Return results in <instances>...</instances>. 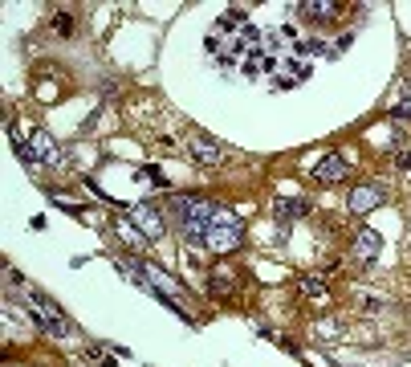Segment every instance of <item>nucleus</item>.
Here are the masks:
<instances>
[{
    "label": "nucleus",
    "instance_id": "1",
    "mask_svg": "<svg viewBox=\"0 0 411 367\" xmlns=\"http://www.w3.org/2000/svg\"><path fill=\"white\" fill-rule=\"evenodd\" d=\"M220 204L204 201V196H183L175 201V217H180V229H183V241L187 245H204L208 241V225L216 220Z\"/></svg>",
    "mask_w": 411,
    "mask_h": 367
},
{
    "label": "nucleus",
    "instance_id": "2",
    "mask_svg": "<svg viewBox=\"0 0 411 367\" xmlns=\"http://www.w3.org/2000/svg\"><path fill=\"white\" fill-rule=\"evenodd\" d=\"M29 315H33L37 327L45 334H53V339H66L69 334V322H66V315H62V306L53 298H45V294H33V298H29Z\"/></svg>",
    "mask_w": 411,
    "mask_h": 367
},
{
    "label": "nucleus",
    "instance_id": "3",
    "mask_svg": "<svg viewBox=\"0 0 411 367\" xmlns=\"http://www.w3.org/2000/svg\"><path fill=\"white\" fill-rule=\"evenodd\" d=\"M245 237H241V220L232 217L228 208H220L216 213V220L208 225V245H212L216 253H228V249H236Z\"/></svg>",
    "mask_w": 411,
    "mask_h": 367
},
{
    "label": "nucleus",
    "instance_id": "4",
    "mask_svg": "<svg viewBox=\"0 0 411 367\" xmlns=\"http://www.w3.org/2000/svg\"><path fill=\"white\" fill-rule=\"evenodd\" d=\"M127 217L139 225V233L147 237V241H159L163 237V213L159 208H151V204H127Z\"/></svg>",
    "mask_w": 411,
    "mask_h": 367
},
{
    "label": "nucleus",
    "instance_id": "5",
    "mask_svg": "<svg viewBox=\"0 0 411 367\" xmlns=\"http://www.w3.org/2000/svg\"><path fill=\"white\" fill-rule=\"evenodd\" d=\"M313 180H322V184H338V180H346V155H338V151L322 155V159L313 164Z\"/></svg>",
    "mask_w": 411,
    "mask_h": 367
},
{
    "label": "nucleus",
    "instance_id": "6",
    "mask_svg": "<svg viewBox=\"0 0 411 367\" xmlns=\"http://www.w3.org/2000/svg\"><path fill=\"white\" fill-rule=\"evenodd\" d=\"M29 147H33V155H37V164H41V167H57V164H62V147H57L45 131H37L33 139H29Z\"/></svg>",
    "mask_w": 411,
    "mask_h": 367
},
{
    "label": "nucleus",
    "instance_id": "7",
    "mask_svg": "<svg viewBox=\"0 0 411 367\" xmlns=\"http://www.w3.org/2000/svg\"><path fill=\"white\" fill-rule=\"evenodd\" d=\"M338 9H342L338 0H301V4H297V13L306 21H334Z\"/></svg>",
    "mask_w": 411,
    "mask_h": 367
},
{
    "label": "nucleus",
    "instance_id": "8",
    "mask_svg": "<svg viewBox=\"0 0 411 367\" xmlns=\"http://www.w3.org/2000/svg\"><path fill=\"white\" fill-rule=\"evenodd\" d=\"M187 147H192V155H196V164H204V167H216V164H220V143H216L212 135H196Z\"/></svg>",
    "mask_w": 411,
    "mask_h": 367
},
{
    "label": "nucleus",
    "instance_id": "9",
    "mask_svg": "<svg viewBox=\"0 0 411 367\" xmlns=\"http://www.w3.org/2000/svg\"><path fill=\"white\" fill-rule=\"evenodd\" d=\"M208 290H212V298H232V294H236V273H232V266L216 269L212 282H208Z\"/></svg>",
    "mask_w": 411,
    "mask_h": 367
},
{
    "label": "nucleus",
    "instance_id": "10",
    "mask_svg": "<svg viewBox=\"0 0 411 367\" xmlns=\"http://www.w3.org/2000/svg\"><path fill=\"white\" fill-rule=\"evenodd\" d=\"M378 204H383V192H378V188H354V192H350V213H371V208H378Z\"/></svg>",
    "mask_w": 411,
    "mask_h": 367
},
{
    "label": "nucleus",
    "instance_id": "11",
    "mask_svg": "<svg viewBox=\"0 0 411 367\" xmlns=\"http://www.w3.org/2000/svg\"><path fill=\"white\" fill-rule=\"evenodd\" d=\"M115 233H118V241H122V245H127L131 253H143V245H147V237L139 233V225H134L131 217H127V220H118V225H115Z\"/></svg>",
    "mask_w": 411,
    "mask_h": 367
},
{
    "label": "nucleus",
    "instance_id": "12",
    "mask_svg": "<svg viewBox=\"0 0 411 367\" xmlns=\"http://www.w3.org/2000/svg\"><path fill=\"white\" fill-rule=\"evenodd\" d=\"M378 249H383V237H378L375 229H362L359 241H354V257H359V261H371Z\"/></svg>",
    "mask_w": 411,
    "mask_h": 367
},
{
    "label": "nucleus",
    "instance_id": "13",
    "mask_svg": "<svg viewBox=\"0 0 411 367\" xmlns=\"http://www.w3.org/2000/svg\"><path fill=\"white\" fill-rule=\"evenodd\" d=\"M297 290H301V298H313V306H330V290L322 282H313V278H301L297 282Z\"/></svg>",
    "mask_w": 411,
    "mask_h": 367
},
{
    "label": "nucleus",
    "instance_id": "14",
    "mask_svg": "<svg viewBox=\"0 0 411 367\" xmlns=\"http://www.w3.org/2000/svg\"><path fill=\"white\" fill-rule=\"evenodd\" d=\"M310 213V204L306 201H277V220H297Z\"/></svg>",
    "mask_w": 411,
    "mask_h": 367
},
{
    "label": "nucleus",
    "instance_id": "15",
    "mask_svg": "<svg viewBox=\"0 0 411 367\" xmlns=\"http://www.w3.org/2000/svg\"><path fill=\"white\" fill-rule=\"evenodd\" d=\"M134 176H139V180H151V184H159V188H167V180H163V176H159V171H155V167H139Z\"/></svg>",
    "mask_w": 411,
    "mask_h": 367
},
{
    "label": "nucleus",
    "instance_id": "16",
    "mask_svg": "<svg viewBox=\"0 0 411 367\" xmlns=\"http://www.w3.org/2000/svg\"><path fill=\"white\" fill-rule=\"evenodd\" d=\"M391 118H395V123H407V118H411V102H399V106H391Z\"/></svg>",
    "mask_w": 411,
    "mask_h": 367
},
{
    "label": "nucleus",
    "instance_id": "17",
    "mask_svg": "<svg viewBox=\"0 0 411 367\" xmlns=\"http://www.w3.org/2000/svg\"><path fill=\"white\" fill-rule=\"evenodd\" d=\"M322 53V41H297V53Z\"/></svg>",
    "mask_w": 411,
    "mask_h": 367
},
{
    "label": "nucleus",
    "instance_id": "18",
    "mask_svg": "<svg viewBox=\"0 0 411 367\" xmlns=\"http://www.w3.org/2000/svg\"><path fill=\"white\" fill-rule=\"evenodd\" d=\"M69 29H74V21H69L66 13H57V33H69Z\"/></svg>",
    "mask_w": 411,
    "mask_h": 367
},
{
    "label": "nucleus",
    "instance_id": "19",
    "mask_svg": "<svg viewBox=\"0 0 411 367\" xmlns=\"http://www.w3.org/2000/svg\"><path fill=\"white\" fill-rule=\"evenodd\" d=\"M399 167H411V151H399V159H395Z\"/></svg>",
    "mask_w": 411,
    "mask_h": 367
}]
</instances>
